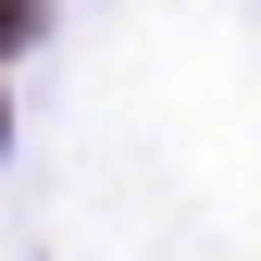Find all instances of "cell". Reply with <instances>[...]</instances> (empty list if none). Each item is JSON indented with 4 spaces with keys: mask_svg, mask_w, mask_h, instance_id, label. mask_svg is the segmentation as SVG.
<instances>
[{
    "mask_svg": "<svg viewBox=\"0 0 261 261\" xmlns=\"http://www.w3.org/2000/svg\"><path fill=\"white\" fill-rule=\"evenodd\" d=\"M38 13H50V0H0V50H25V38H38Z\"/></svg>",
    "mask_w": 261,
    "mask_h": 261,
    "instance_id": "6da1fadb",
    "label": "cell"
}]
</instances>
